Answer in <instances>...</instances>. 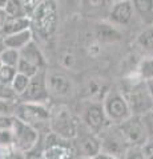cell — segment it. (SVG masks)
I'll list each match as a JSON object with an SVG mask.
<instances>
[{
    "mask_svg": "<svg viewBox=\"0 0 153 159\" xmlns=\"http://www.w3.org/2000/svg\"><path fill=\"white\" fill-rule=\"evenodd\" d=\"M120 92L127 99L132 116L141 117L145 113L153 110V99L146 88V84L144 80L139 77L137 73L136 76H133V78L125 80Z\"/></svg>",
    "mask_w": 153,
    "mask_h": 159,
    "instance_id": "obj_1",
    "label": "cell"
},
{
    "mask_svg": "<svg viewBox=\"0 0 153 159\" xmlns=\"http://www.w3.org/2000/svg\"><path fill=\"white\" fill-rule=\"evenodd\" d=\"M80 123V118L71 110L69 106L64 103L49 106V131L59 138L72 141L79 131Z\"/></svg>",
    "mask_w": 153,
    "mask_h": 159,
    "instance_id": "obj_2",
    "label": "cell"
},
{
    "mask_svg": "<svg viewBox=\"0 0 153 159\" xmlns=\"http://www.w3.org/2000/svg\"><path fill=\"white\" fill-rule=\"evenodd\" d=\"M32 32L43 39H49L56 32L59 23V4L55 0H41L29 15Z\"/></svg>",
    "mask_w": 153,
    "mask_h": 159,
    "instance_id": "obj_3",
    "label": "cell"
},
{
    "mask_svg": "<svg viewBox=\"0 0 153 159\" xmlns=\"http://www.w3.org/2000/svg\"><path fill=\"white\" fill-rule=\"evenodd\" d=\"M13 117L35 127L39 133H49V105L37 102H20L15 105Z\"/></svg>",
    "mask_w": 153,
    "mask_h": 159,
    "instance_id": "obj_4",
    "label": "cell"
},
{
    "mask_svg": "<svg viewBox=\"0 0 153 159\" xmlns=\"http://www.w3.org/2000/svg\"><path fill=\"white\" fill-rule=\"evenodd\" d=\"M101 105L108 121L113 125H117L132 116L128 102L120 89H109L103 98Z\"/></svg>",
    "mask_w": 153,
    "mask_h": 159,
    "instance_id": "obj_5",
    "label": "cell"
},
{
    "mask_svg": "<svg viewBox=\"0 0 153 159\" xmlns=\"http://www.w3.org/2000/svg\"><path fill=\"white\" fill-rule=\"evenodd\" d=\"M79 118H80L83 125L96 135H98L107 126L111 125L104 113L101 102L95 101V99L83 103Z\"/></svg>",
    "mask_w": 153,
    "mask_h": 159,
    "instance_id": "obj_6",
    "label": "cell"
},
{
    "mask_svg": "<svg viewBox=\"0 0 153 159\" xmlns=\"http://www.w3.org/2000/svg\"><path fill=\"white\" fill-rule=\"evenodd\" d=\"M98 139H100V152L108 154L116 159H122L125 155L129 145L125 142V139L122 138L121 133L118 131L116 125L111 123L109 126H107L104 130L98 134Z\"/></svg>",
    "mask_w": 153,
    "mask_h": 159,
    "instance_id": "obj_7",
    "label": "cell"
},
{
    "mask_svg": "<svg viewBox=\"0 0 153 159\" xmlns=\"http://www.w3.org/2000/svg\"><path fill=\"white\" fill-rule=\"evenodd\" d=\"M12 137H13L12 148L24 154L28 152L29 150H32L41 141V134L35 127L22 122L17 118H15V122H13Z\"/></svg>",
    "mask_w": 153,
    "mask_h": 159,
    "instance_id": "obj_8",
    "label": "cell"
},
{
    "mask_svg": "<svg viewBox=\"0 0 153 159\" xmlns=\"http://www.w3.org/2000/svg\"><path fill=\"white\" fill-rule=\"evenodd\" d=\"M73 154L76 157H83V158H95L97 154H100V139L98 135L93 134L88 129L80 123L79 131L76 137L71 141Z\"/></svg>",
    "mask_w": 153,
    "mask_h": 159,
    "instance_id": "obj_9",
    "label": "cell"
},
{
    "mask_svg": "<svg viewBox=\"0 0 153 159\" xmlns=\"http://www.w3.org/2000/svg\"><path fill=\"white\" fill-rule=\"evenodd\" d=\"M45 85L49 98H67L73 93L72 80L63 72L45 69Z\"/></svg>",
    "mask_w": 153,
    "mask_h": 159,
    "instance_id": "obj_10",
    "label": "cell"
},
{
    "mask_svg": "<svg viewBox=\"0 0 153 159\" xmlns=\"http://www.w3.org/2000/svg\"><path fill=\"white\" fill-rule=\"evenodd\" d=\"M116 126L129 146H141L148 139L141 118L137 116H131L125 121L117 123Z\"/></svg>",
    "mask_w": 153,
    "mask_h": 159,
    "instance_id": "obj_11",
    "label": "cell"
},
{
    "mask_svg": "<svg viewBox=\"0 0 153 159\" xmlns=\"http://www.w3.org/2000/svg\"><path fill=\"white\" fill-rule=\"evenodd\" d=\"M20 102H37V103H48L51 101L45 85V69L40 70L37 74L29 78V84L24 93L19 97Z\"/></svg>",
    "mask_w": 153,
    "mask_h": 159,
    "instance_id": "obj_12",
    "label": "cell"
},
{
    "mask_svg": "<svg viewBox=\"0 0 153 159\" xmlns=\"http://www.w3.org/2000/svg\"><path fill=\"white\" fill-rule=\"evenodd\" d=\"M135 17L132 2H113L107 21L115 27H127Z\"/></svg>",
    "mask_w": 153,
    "mask_h": 159,
    "instance_id": "obj_13",
    "label": "cell"
},
{
    "mask_svg": "<svg viewBox=\"0 0 153 159\" xmlns=\"http://www.w3.org/2000/svg\"><path fill=\"white\" fill-rule=\"evenodd\" d=\"M80 9L84 16L97 17L100 21L108 19L113 0H79Z\"/></svg>",
    "mask_w": 153,
    "mask_h": 159,
    "instance_id": "obj_14",
    "label": "cell"
},
{
    "mask_svg": "<svg viewBox=\"0 0 153 159\" xmlns=\"http://www.w3.org/2000/svg\"><path fill=\"white\" fill-rule=\"evenodd\" d=\"M19 53H20V58L24 60V61L33 64L39 69H47L45 57H44L43 52L40 51V48L37 47V44L33 40L31 43H28L24 48H22Z\"/></svg>",
    "mask_w": 153,
    "mask_h": 159,
    "instance_id": "obj_15",
    "label": "cell"
},
{
    "mask_svg": "<svg viewBox=\"0 0 153 159\" xmlns=\"http://www.w3.org/2000/svg\"><path fill=\"white\" fill-rule=\"evenodd\" d=\"M135 16L142 25L153 27V0H131Z\"/></svg>",
    "mask_w": 153,
    "mask_h": 159,
    "instance_id": "obj_16",
    "label": "cell"
},
{
    "mask_svg": "<svg viewBox=\"0 0 153 159\" xmlns=\"http://www.w3.org/2000/svg\"><path fill=\"white\" fill-rule=\"evenodd\" d=\"M95 34L98 41L101 43H115L121 40V33L118 31V28L115 27L113 24L108 23L107 20L104 21H98L96 25Z\"/></svg>",
    "mask_w": 153,
    "mask_h": 159,
    "instance_id": "obj_17",
    "label": "cell"
},
{
    "mask_svg": "<svg viewBox=\"0 0 153 159\" xmlns=\"http://www.w3.org/2000/svg\"><path fill=\"white\" fill-rule=\"evenodd\" d=\"M33 40V32L32 29H26L22 32H16L12 34L3 37V43L6 48H11V49H16L20 51L22 48H24L28 43H31Z\"/></svg>",
    "mask_w": 153,
    "mask_h": 159,
    "instance_id": "obj_18",
    "label": "cell"
},
{
    "mask_svg": "<svg viewBox=\"0 0 153 159\" xmlns=\"http://www.w3.org/2000/svg\"><path fill=\"white\" fill-rule=\"evenodd\" d=\"M26 29H31V19L28 16H23V17H8L4 21V25L0 32V36H8V34L16 33V32H22Z\"/></svg>",
    "mask_w": 153,
    "mask_h": 159,
    "instance_id": "obj_19",
    "label": "cell"
},
{
    "mask_svg": "<svg viewBox=\"0 0 153 159\" xmlns=\"http://www.w3.org/2000/svg\"><path fill=\"white\" fill-rule=\"evenodd\" d=\"M136 44L144 57L153 58V27H148L137 34Z\"/></svg>",
    "mask_w": 153,
    "mask_h": 159,
    "instance_id": "obj_20",
    "label": "cell"
},
{
    "mask_svg": "<svg viewBox=\"0 0 153 159\" xmlns=\"http://www.w3.org/2000/svg\"><path fill=\"white\" fill-rule=\"evenodd\" d=\"M4 11H6L8 17H23V16H28L26 7L22 0H8L4 4ZM29 17V16H28Z\"/></svg>",
    "mask_w": 153,
    "mask_h": 159,
    "instance_id": "obj_21",
    "label": "cell"
},
{
    "mask_svg": "<svg viewBox=\"0 0 153 159\" xmlns=\"http://www.w3.org/2000/svg\"><path fill=\"white\" fill-rule=\"evenodd\" d=\"M20 60V53L16 49H11V48H6L4 51L0 53V62L6 66H12L16 68Z\"/></svg>",
    "mask_w": 153,
    "mask_h": 159,
    "instance_id": "obj_22",
    "label": "cell"
},
{
    "mask_svg": "<svg viewBox=\"0 0 153 159\" xmlns=\"http://www.w3.org/2000/svg\"><path fill=\"white\" fill-rule=\"evenodd\" d=\"M137 74L144 81L153 80V58L152 57H144L141 60L139 64V68H137Z\"/></svg>",
    "mask_w": 153,
    "mask_h": 159,
    "instance_id": "obj_23",
    "label": "cell"
},
{
    "mask_svg": "<svg viewBox=\"0 0 153 159\" xmlns=\"http://www.w3.org/2000/svg\"><path fill=\"white\" fill-rule=\"evenodd\" d=\"M28 84H29V77L16 72V74H15V77L12 80V82H11V86L13 89V92L17 94V97H20L22 94L24 93V90L27 89Z\"/></svg>",
    "mask_w": 153,
    "mask_h": 159,
    "instance_id": "obj_24",
    "label": "cell"
},
{
    "mask_svg": "<svg viewBox=\"0 0 153 159\" xmlns=\"http://www.w3.org/2000/svg\"><path fill=\"white\" fill-rule=\"evenodd\" d=\"M40 70H44V69H39L37 66H35L31 62H27V61H24V60H19V64H17V66H16V72L17 73H22L24 74V76H27V77H33L35 74H37Z\"/></svg>",
    "mask_w": 153,
    "mask_h": 159,
    "instance_id": "obj_25",
    "label": "cell"
},
{
    "mask_svg": "<svg viewBox=\"0 0 153 159\" xmlns=\"http://www.w3.org/2000/svg\"><path fill=\"white\" fill-rule=\"evenodd\" d=\"M0 99L2 101H8V102H17V94L13 92V89L8 84H2L0 82Z\"/></svg>",
    "mask_w": 153,
    "mask_h": 159,
    "instance_id": "obj_26",
    "label": "cell"
},
{
    "mask_svg": "<svg viewBox=\"0 0 153 159\" xmlns=\"http://www.w3.org/2000/svg\"><path fill=\"white\" fill-rule=\"evenodd\" d=\"M15 74H16V68L3 65L2 69H0V82L11 85L12 80H13V77H15Z\"/></svg>",
    "mask_w": 153,
    "mask_h": 159,
    "instance_id": "obj_27",
    "label": "cell"
},
{
    "mask_svg": "<svg viewBox=\"0 0 153 159\" xmlns=\"http://www.w3.org/2000/svg\"><path fill=\"white\" fill-rule=\"evenodd\" d=\"M140 118L142 121V125H144V127H145L148 138L153 139V110L145 113L144 116H141Z\"/></svg>",
    "mask_w": 153,
    "mask_h": 159,
    "instance_id": "obj_28",
    "label": "cell"
},
{
    "mask_svg": "<svg viewBox=\"0 0 153 159\" xmlns=\"http://www.w3.org/2000/svg\"><path fill=\"white\" fill-rule=\"evenodd\" d=\"M13 137L12 130H0V148H12Z\"/></svg>",
    "mask_w": 153,
    "mask_h": 159,
    "instance_id": "obj_29",
    "label": "cell"
},
{
    "mask_svg": "<svg viewBox=\"0 0 153 159\" xmlns=\"http://www.w3.org/2000/svg\"><path fill=\"white\" fill-rule=\"evenodd\" d=\"M122 159H145L140 146H129Z\"/></svg>",
    "mask_w": 153,
    "mask_h": 159,
    "instance_id": "obj_30",
    "label": "cell"
},
{
    "mask_svg": "<svg viewBox=\"0 0 153 159\" xmlns=\"http://www.w3.org/2000/svg\"><path fill=\"white\" fill-rule=\"evenodd\" d=\"M15 105H16V102H8V101H2V99H0V117L2 116H13Z\"/></svg>",
    "mask_w": 153,
    "mask_h": 159,
    "instance_id": "obj_31",
    "label": "cell"
},
{
    "mask_svg": "<svg viewBox=\"0 0 153 159\" xmlns=\"http://www.w3.org/2000/svg\"><path fill=\"white\" fill-rule=\"evenodd\" d=\"M26 159H43V143H41V141L39 142L32 150L26 152Z\"/></svg>",
    "mask_w": 153,
    "mask_h": 159,
    "instance_id": "obj_32",
    "label": "cell"
},
{
    "mask_svg": "<svg viewBox=\"0 0 153 159\" xmlns=\"http://www.w3.org/2000/svg\"><path fill=\"white\" fill-rule=\"evenodd\" d=\"M140 147H141L142 155H144L145 159H153V139L148 138Z\"/></svg>",
    "mask_w": 153,
    "mask_h": 159,
    "instance_id": "obj_33",
    "label": "cell"
},
{
    "mask_svg": "<svg viewBox=\"0 0 153 159\" xmlns=\"http://www.w3.org/2000/svg\"><path fill=\"white\" fill-rule=\"evenodd\" d=\"M15 122L13 116H2L0 117V130H12Z\"/></svg>",
    "mask_w": 153,
    "mask_h": 159,
    "instance_id": "obj_34",
    "label": "cell"
},
{
    "mask_svg": "<svg viewBox=\"0 0 153 159\" xmlns=\"http://www.w3.org/2000/svg\"><path fill=\"white\" fill-rule=\"evenodd\" d=\"M22 2H23V4H24V7H26L27 15L29 16V15H31V12L33 11V9H35V7L41 2V0H22Z\"/></svg>",
    "mask_w": 153,
    "mask_h": 159,
    "instance_id": "obj_35",
    "label": "cell"
},
{
    "mask_svg": "<svg viewBox=\"0 0 153 159\" xmlns=\"http://www.w3.org/2000/svg\"><path fill=\"white\" fill-rule=\"evenodd\" d=\"M6 19H7V13H6V11H4V8L0 7V32H2V28L4 25Z\"/></svg>",
    "mask_w": 153,
    "mask_h": 159,
    "instance_id": "obj_36",
    "label": "cell"
},
{
    "mask_svg": "<svg viewBox=\"0 0 153 159\" xmlns=\"http://www.w3.org/2000/svg\"><path fill=\"white\" fill-rule=\"evenodd\" d=\"M145 84H146L148 90H149L151 97H152V99H153V80H148V81H145Z\"/></svg>",
    "mask_w": 153,
    "mask_h": 159,
    "instance_id": "obj_37",
    "label": "cell"
},
{
    "mask_svg": "<svg viewBox=\"0 0 153 159\" xmlns=\"http://www.w3.org/2000/svg\"><path fill=\"white\" fill-rule=\"evenodd\" d=\"M95 159H116V158H113V157H111V155H108V154L100 152V154H97V155L95 157Z\"/></svg>",
    "mask_w": 153,
    "mask_h": 159,
    "instance_id": "obj_38",
    "label": "cell"
},
{
    "mask_svg": "<svg viewBox=\"0 0 153 159\" xmlns=\"http://www.w3.org/2000/svg\"><path fill=\"white\" fill-rule=\"evenodd\" d=\"M4 49H6V45H4V43H3V37L0 36V53H2Z\"/></svg>",
    "mask_w": 153,
    "mask_h": 159,
    "instance_id": "obj_39",
    "label": "cell"
},
{
    "mask_svg": "<svg viewBox=\"0 0 153 159\" xmlns=\"http://www.w3.org/2000/svg\"><path fill=\"white\" fill-rule=\"evenodd\" d=\"M55 2L59 4V3H73V2H76V0H55Z\"/></svg>",
    "mask_w": 153,
    "mask_h": 159,
    "instance_id": "obj_40",
    "label": "cell"
},
{
    "mask_svg": "<svg viewBox=\"0 0 153 159\" xmlns=\"http://www.w3.org/2000/svg\"><path fill=\"white\" fill-rule=\"evenodd\" d=\"M7 2H8V0H0V7L3 8V7H4V4H6Z\"/></svg>",
    "mask_w": 153,
    "mask_h": 159,
    "instance_id": "obj_41",
    "label": "cell"
},
{
    "mask_svg": "<svg viewBox=\"0 0 153 159\" xmlns=\"http://www.w3.org/2000/svg\"><path fill=\"white\" fill-rule=\"evenodd\" d=\"M75 159H95V158H83V157H76Z\"/></svg>",
    "mask_w": 153,
    "mask_h": 159,
    "instance_id": "obj_42",
    "label": "cell"
},
{
    "mask_svg": "<svg viewBox=\"0 0 153 159\" xmlns=\"http://www.w3.org/2000/svg\"><path fill=\"white\" fill-rule=\"evenodd\" d=\"M113 2H128V0H113ZM131 2V0H129Z\"/></svg>",
    "mask_w": 153,
    "mask_h": 159,
    "instance_id": "obj_43",
    "label": "cell"
},
{
    "mask_svg": "<svg viewBox=\"0 0 153 159\" xmlns=\"http://www.w3.org/2000/svg\"><path fill=\"white\" fill-rule=\"evenodd\" d=\"M2 66H3V64H2V62H0V69H2Z\"/></svg>",
    "mask_w": 153,
    "mask_h": 159,
    "instance_id": "obj_44",
    "label": "cell"
}]
</instances>
